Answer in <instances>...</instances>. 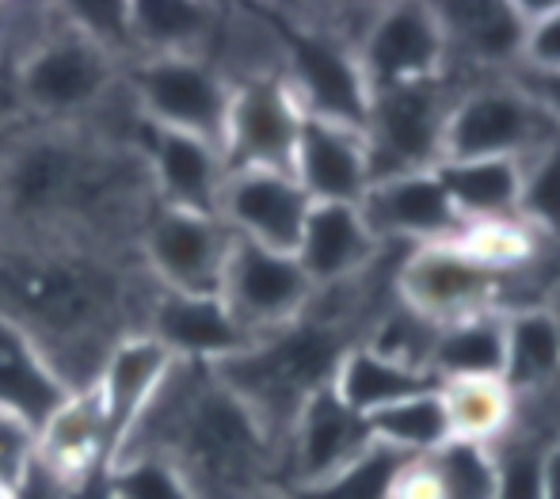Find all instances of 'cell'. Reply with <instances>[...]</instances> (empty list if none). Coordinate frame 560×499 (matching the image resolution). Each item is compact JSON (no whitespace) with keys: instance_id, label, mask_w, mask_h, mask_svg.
I'll list each match as a JSON object with an SVG mask.
<instances>
[{"instance_id":"cell-1","label":"cell","mask_w":560,"mask_h":499,"mask_svg":"<svg viewBox=\"0 0 560 499\" xmlns=\"http://www.w3.org/2000/svg\"><path fill=\"white\" fill-rule=\"evenodd\" d=\"M153 279L133 259H112L77 244L0 248V316L43 351L69 393H92L107 355L141 336Z\"/></svg>"},{"instance_id":"cell-2","label":"cell","mask_w":560,"mask_h":499,"mask_svg":"<svg viewBox=\"0 0 560 499\" xmlns=\"http://www.w3.org/2000/svg\"><path fill=\"white\" fill-rule=\"evenodd\" d=\"M133 454L172 462L199 499H252L282 477V454L259 419L199 362H172L112 462Z\"/></svg>"},{"instance_id":"cell-3","label":"cell","mask_w":560,"mask_h":499,"mask_svg":"<svg viewBox=\"0 0 560 499\" xmlns=\"http://www.w3.org/2000/svg\"><path fill=\"white\" fill-rule=\"evenodd\" d=\"M347 347L354 344L339 332L320 328L313 321H294L290 328L271 332V336L244 347L241 355L218 362L214 374L259 419L267 439L282 454L298 411L305 408L313 393L332 385V374Z\"/></svg>"},{"instance_id":"cell-4","label":"cell","mask_w":560,"mask_h":499,"mask_svg":"<svg viewBox=\"0 0 560 499\" xmlns=\"http://www.w3.org/2000/svg\"><path fill=\"white\" fill-rule=\"evenodd\" d=\"M122 61L92 46L66 23L58 8H46L35 38L15 58V96L27 123H81L122 81Z\"/></svg>"},{"instance_id":"cell-5","label":"cell","mask_w":560,"mask_h":499,"mask_svg":"<svg viewBox=\"0 0 560 499\" xmlns=\"http://www.w3.org/2000/svg\"><path fill=\"white\" fill-rule=\"evenodd\" d=\"M282 31V84L305 118L362 130L370 111V84L359 50L336 35L320 12L275 15Z\"/></svg>"},{"instance_id":"cell-6","label":"cell","mask_w":560,"mask_h":499,"mask_svg":"<svg viewBox=\"0 0 560 499\" xmlns=\"http://www.w3.org/2000/svg\"><path fill=\"white\" fill-rule=\"evenodd\" d=\"M462 96L450 73L435 81L405 84V89L374 92L366 111L370 184L412 172H435L446 161V118Z\"/></svg>"},{"instance_id":"cell-7","label":"cell","mask_w":560,"mask_h":499,"mask_svg":"<svg viewBox=\"0 0 560 499\" xmlns=\"http://www.w3.org/2000/svg\"><path fill=\"white\" fill-rule=\"evenodd\" d=\"M122 81L141 118L156 130L187 134L222 149L233 84L202 58H138Z\"/></svg>"},{"instance_id":"cell-8","label":"cell","mask_w":560,"mask_h":499,"mask_svg":"<svg viewBox=\"0 0 560 499\" xmlns=\"http://www.w3.org/2000/svg\"><path fill=\"white\" fill-rule=\"evenodd\" d=\"M557 134L560 126L549 123L511 77L477 81L450 107L446 161H526Z\"/></svg>"},{"instance_id":"cell-9","label":"cell","mask_w":560,"mask_h":499,"mask_svg":"<svg viewBox=\"0 0 560 499\" xmlns=\"http://www.w3.org/2000/svg\"><path fill=\"white\" fill-rule=\"evenodd\" d=\"M236 236L222 218L153 206L138 241V256L156 290L218 294Z\"/></svg>"},{"instance_id":"cell-10","label":"cell","mask_w":560,"mask_h":499,"mask_svg":"<svg viewBox=\"0 0 560 499\" xmlns=\"http://www.w3.org/2000/svg\"><path fill=\"white\" fill-rule=\"evenodd\" d=\"M503 271L480 264L462 241L408 248L397 267V301L431 324H454L495 309Z\"/></svg>"},{"instance_id":"cell-11","label":"cell","mask_w":560,"mask_h":499,"mask_svg":"<svg viewBox=\"0 0 560 499\" xmlns=\"http://www.w3.org/2000/svg\"><path fill=\"white\" fill-rule=\"evenodd\" d=\"M218 298L252 339H264L302 321L313 298V282L305 279L294 252H271L248 241H233Z\"/></svg>"},{"instance_id":"cell-12","label":"cell","mask_w":560,"mask_h":499,"mask_svg":"<svg viewBox=\"0 0 560 499\" xmlns=\"http://www.w3.org/2000/svg\"><path fill=\"white\" fill-rule=\"evenodd\" d=\"M362 77L374 92L435 81L446 73V35L435 4L374 8L359 43Z\"/></svg>"},{"instance_id":"cell-13","label":"cell","mask_w":560,"mask_h":499,"mask_svg":"<svg viewBox=\"0 0 560 499\" xmlns=\"http://www.w3.org/2000/svg\"><path fill=\"white\" fill-rule=\"evenodd\" d=\"M302 107L287 92L282 77L275 81L236 84L233 103H229L222 156L229 172L241 169H271L290 172L302 134Z\"/></svg>"},{"instance_id":"cell-14","label":"cell","mask_w":560,"mask_h":499,"mask_svg":"<svg viewBox=\"0 0 560 499\" xmlns=\"http://www.w3.org/2000/svg\"><path fill=\"white\" fill-rule=\"evenodd\" d=\"M313 202L290 172L241 169L229 172L218 199V218L236 241L271 252H294Z\"/></svg>"},{"instance_id":"cell-15","label":"cell","mask_w":560,"mask_h":499,"mask_svg":"<svg viewBox=\"0 0 560 499\" xmlns=\"http://www.w3.org/2000/svg\"><path fill=\"white\" fill-rule=\"evenodd\" d=\"M374 442L377 439L370 431V419L347 408L328 385V390L313 393L305 401V408L298 411L294 427H290L287 446H282L279 488L313 485V480L332 477L354 457L366 454Z\"/></svg>"},{"instance_id":"cell-16","label":"cell","mask_w":560,"mask_h":499,"mask_svg":"<svg viewBox=\"0 0 560 499\" xmlns=\"http://www.w3.org/2000/svg\"><path fill=\"white\" fill-rule=\"evenodd\" d=\"M370 233L382 244L400 248H428V244L462 241L465 225L450 206L435 172H412L370 184L359 202Z\"/></svg>"},{"instance_id":"cell-17","label":"cell","mask_w":560,"mask_h":499,"mask_svg":"<svg viewBox=\"0 0 560 499\" xmlns=\"http://www.w3.org/2000/svg\"><path fill=\"white\" fill-rule=\"evenodd\" d=\"M145 336H153L176 362H199V367H218L256 344L218 294H172V290H156Z\"/></svg>"},{"instance_id":"cell-18","label":"cell","mask_w":560,"mask_h":499,"mask_svg":"<svg viewBox=\"0 0 560 499\" xmlns=\"http://www.w3.org/2000/svg\"><path fill=\"white\" fill-rule=\"evenodd\" d=\"M141 156H145L156 206L218 218V199H222V184L229 176L222 149L210 141L187 138V134L149 126L145 141H141Z\"/></svg>"},{"instance_id":"cell-19","label":"cell","mask_w":560,"mask_h":499,"mask_svg":"<svg viewBox=\"0 0 560 499\" xmlns=\"http://www.w3.org/2000/svg\"><path fill=\"white\" fill-rule=\"evenodd\" d=\"M290 176L298 179L310 202H343L359 206L370 192V153L362 130L336 123L305 118L298 134Z\"/></svg>"},{"instance_id":"cell-20","label":"cell","mask_w":560,"mask_h":499,"mask_svg":"<svg viewBox=\"0 0 560 499\" xmlns=\"http://www.w3.org/2000/svg\"><path fill=\"white\" fill-rule=\"evenodd\" d=\"M446 35V69H477L485 81L511 77L523 66L526 15L518 4H446L439 8Z\"/></svg>"},{"instance_id":"cell-21","label":"cell","mask_w":560,"mask_h":499,"mask_svg":"<svg viewBox=\"0 0 560 499\" xmlns=\"http://www.w3.org/2000/svg\"><path fill=\"white\" fill-rule=\"evenodd\" d=\"M377 252H382V241L370 233L359 206L317 202L305 218L294 259L302 264L313 287H336V282L366 271L377 259Z\"/></svg>"},{"instance_id":"cell-22","label":"cell","mask_w":560,"mask_h":499,"mask_svg":"<svg viewBox=\"0 0 560 499\" xmlns=\"http://www.w3.org/2000/svg\"><path fill=\"white\" fill-rule=\"evenodd\" d=\"M35 454L81 499L92 485H104L107 462H112V434H107L96 393L69 397L66 408L38 431Z\"/></svg>"},{"instance_id":"cell-23","label":"cell","mask_w":560,"mask_h":499,"mask_svg":"<svg viewBox=\"0 0 560 499\" xmlns=\"http://www.w3.org/2000/svg\"><path fill=\"white\" fill-rule=\"evenodd\" d=\"M172 362L176 359H172L153 336H145V332L122 339V344L107 355L104 370H100V382L92 393H96L107 434H112V454L118 450V442L126 439V431L133 427V419L141 416V408H145V404L153 401V393L161 390Z\"/></svg>"},{"instance_id":"cell-24","label":"cell","mask_w":560,"mask_h":499,"mask_svg":"<svg viewBox=\"0 0 560 499\" xmlns=\"http://www.w3.org/2000/svg\"><path fill=\"white\" fill-rule=\"evenodd\" d=\"M73 393L61 385V378L50 370L35 344L0 316V411L31 431H43Z\"/></svg>"},{"instance_id":"cell-25","label":"cell","mask_w":560,"mask_h":499,"mask_svg":"<svg viewBox=\"0 0 560 499\" xmlns=\"http://www.w3.org/2000/svg\"><path fill=\"white\" fill-rule=\"evenodd\" d=\"M503 362H508V313L488 309L465 321L443 324L431 347V378L446 382H503Z\"/></svg>"},{"instance_id":"cell-26","label":"cell","mask_w":560,"mask_h":499,"mask_svg":"<svg viewBox=\"0 0 560 499\" xmlns=\"http://www.w3.org/2000/svg\"><path fill=\"white\" fill-rule=\"evenodd\" d=\"M439 390V382L428 370L405 367V362L389 359V355L374 351L366 344H354L343 351L336 374H332V393L359 416H377V411L393 408V404L420 397V393Z\"/></svg>"},{"instance_id":"cell-27","label":"cell","mask_w":560,"mask_h":499,"mask_svg":"<svg viewBox=\"0 0 560 499\" xmlns=\"http://www.w3.org/2000/svg\"><path fill=\"white\" fill-rule=\"evenodd\" d=\"M435 176L465 229L518 221V161H443Z\"/></svg>"},{"instance_id":"cell-28","label":"cell","mask_w":560,"mask_h":499,"mask_svg":"<svg viewBox=\"0 0 560 499\" xmlns=\"http://www.w3.org/2000/svg\"><path fill=\"white\" fill-rule=\"evenodd\" d=\"M222 8L210 4H130L138 58H207Z\"/></svg>"},{"instance_id":"cell-29","label":"cell","mask_w":560,"mask_h":499,"mask_svg":"<svg viewBox=\"0 0 560 499\" xmlns=\"http://www.w3.org/2000/svg\"><path fill=\"white\" fill-rule=\"evenodd\" d=\"M560 374V321L549 309H515L508 313V362L503 385L511 393L541 390Z\"/></svg>"},{"instance_id":"cell-30","label":"cell","mask_w":560,"mask_h":499,"mask_svg":"<svg viewBox=\"0 0 560 499\" xmlns=\"http://www.w3.org/2000/svg\"><path fill=\"white\" fill-rule=\"evenodd\" d=\"M450 419V439L495 446L511 431L515 419V393L503 382H446L439 385Z\"/></svg>"},{"instance_id":"cell-31","label":"cell","mask_w":560,"mask_h":499,"mask_svg":"<svg viewBox=\"0 0 560 499\" xmlns=\"http://www.w3.org/2000/svg\"><path fill=\"white\" fill-rule=\"evenodd\" d=\"M370 431L382 446L397 450L405 457H431L450 442V419L443 393L431 390L420 397H408L393 408L370 416Z\"/></svg>"},{"instance_id":"cell-32","label":"cell","mask_w":560,"mask_h":499,"mask_svg":"<svg viewBox=\"0 0 560 499\" xmlns=\"http://www.w3.org/2000/svg\"><path fill=\"white\" fill-rule=\"evenodd\" d=\"M405 462H408L405 454L374 442L366 454L354 457L351 465H343V469L332 473V477L313 480V485L279 488V492L287 499H389L393 480H397V473Z\"/></svg>"},{"instance_id":"cell-33","label":"cell","mask_w":560,"mask_h":499,"mask_svg":"<svg viewBox=\"0 0 560 499\" xmlns=\"http://www.w3.org/2000/svg\"><path fill=\"white\" fill-rule=\"evenodd\" d=\"M518 221L534 236H560V134L518 161Z\"/></svg>"},{"instance_id":"cell-34","label":"cell","mask_w":560,"mask_h":499,"mask_svg":"<svg viewBox=\"0 0 560 499\" xmlns=\"http://www.w3.org/2000/svg\"><path fill=\"white\" fill-rule=\"evenodd\" d=\"M100 499H199L191 492L179 469L156 454L118 457L107 465Z\"/></svg>"},{"instance_id":"cell-35","label":"cell","mask_w":560,"mask_h":499,"mask_svg":"<svg viewBox=\"0 0 560 499\" xmlns=\"http://www.w3.org/2000/svg\"><path fill=\"white\" fill-rule=\"evenodd\" d=\"M439 477L443 499H492L495 496V462L492 446L450 439L443 450L428 457Z\"/></svg>"},{"instance_id":"cell-36","label":"cell","mask_w":560,"mask_h":499,"mask_svg":"<svg viewBox=\"0 0 560 499\" xmlns=\"http://www.w3.org/2000/svg\"><path fill=\"white\" fill-rule=\"evenodd\" d=\"M73 31H81L92 46L112 54L115 61L130 66L138 61L133 50V31H130V4H66L58 8Z\"/></svg>"},{"instance_id":"cell-37","label":"cell","mask_w":560,"mask_h":499,"mask_svg":"<svg viewBox=\"0 0 560 499\" xmlns=\"http://www.w3.org/2000/svg\"><path fill=\"white\" fill-rule=\"evenodd\" d=\"M541 454L546 446L518 434H503L492 446L495 462V496L492 499H546L541 496Z\"/></svg>"},{"instance_id":"cell-38","label":"cell","mask_w":560,"mask_h":499,"mask_svg":"<svg viewBox=\"0 0 560 499\" xmlns=\"http://www.w3.org/2000/svg\"><path fill=\"white\" fill-rule=\"evenodd\" d=\"M526 15V43H523V66L534 73H560V4H518Z\"/></svg>"},{"instance_id":"cell-39","label":"cell","mask_w":560,"mask_h":499,"mask_svg":"<svg viewBox=\"0 0 560 499\" xmlns=\"http://www.w3.org/2000/svg\"><path fill=\"white\" fill-rule=\"evenodd\" d=\"M35 450H38V434L27 423L0 411V496L4 499L23 480V473L31 469Z\"/></svg>"},{"instance_id":"cell-40","label":"cell","mask_w":560,"mask_h":499,"mask_svg":"<svg viewBox=\"0 0 560 499\" xmlns=\"http://www.w3.org/2000/svg\"><path fill=\"white\" fill-rule=\"evenodd\" d=\"M515 89L523 92L541 115L553 126H560V73H534V69H515L511 73Z\"/></svg>"},{"instance_id":"cell-41","label":"cell","mask_w":560,"mask_h":499,"mask_svg":"<svg viewBox=\"0 0 560 499\" xmlns=\"http://www.w3.org/2000/svg\"><path fill=\"white\" fill-rule=\"evenodd\" d=\"M389 499H443V488H439V477L428 457H408L400 465Z\"/></svg>"},{"instance_id":"cell-42","label":"cell","mask_w":560,"mask_h":499,"mask_svg":"<svg viewBox=\"0 0 560 499\" xmlns=\"http://www.w3.org/2000/svg\"><path fill=\"white\" fill-rule=\"evenodd\" d=\"M8 499H81V496H77L61 477H54V473L46 469V465L38 462V454H35L31 469L23 473V480L12 488V492H8Z\"/></svg>"},{"instance_id":"cell-43","label":"cell","mask_w":560,"mask_h":499,"mask_svg":"<svg viewBox=\"0 0 560 499\" xmlns=\"http://www.w3.org/2000/svg\"><path fill=\"white\" fill-rule=\"evenodd\" d=\"M541 496L560 499V439L541 454Z\"/></svg>"},{"instance_id":"cell-44","label":"cell","mask_w":560,"mask_h":499,"mask_svg":"<svg viewBox=\"0 0 560 499\" xmlns=\"http://www.w3.org/2000/svg\"><path fill=\"white\" fill-rule=\"evenodd\" d=\"M23 123H27V118H23ZM23 123H12V126H0V153H4V146H8V141H12V134L15 130H20V126Z\"/></svg>"},{"instance_id":"cell-45","label":"cell","mask_w":560,"mask_h":499,"mask_svg":"<svg viewBox=\"0 0 560 499\" xmlns=\"http://www.w3.org/2000/svg\"><path fill=\"white\" fill-rule=\"evenodd\" d=\"M252 499H287L279 492V488H267V492H259V496H252Z\"/></svg>"},{"instance_id":"cell-46","label":"cell","mask_w":560,"mask_h":499,"mask_svg":"<svg viewBox=\"0 0 560 499\" xmlns=\"http://www.w3.org/2000/svg\"><path fill=\"white\" fill-rule=\"evenodd\" d=\"M0 499H4V496H0Z\"/></svg>"}]
</instances>
